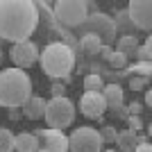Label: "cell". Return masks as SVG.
<instances>
[{"mask_svg":"<svg viewBox=\"0 0 152 152\" xmlns=\"http://www.w3.org/2000/svg\"><path fill=\"white\" fill-rule=\"evenodd\" d=\"M39 27V5L32 0H0V39L2 41H30Z\"/></svg>","mask_w":152,"mask_h":152,"instance_id":"1","label":"cell"},{"mask_svg":"<svg viewBox=\"0 0 152 152\" xmlns=\"http://www.w3.org/2000/svg\"><path fill=\"white\" fill-rule=\"evenodd\" d=\"M32 98V80L20 68L0 70V107H23Z\"/></svg>","mask_w":152,"mask_h":152,"instance_id":"2","label":"cell"},{"mask_svg":"<svg viewBox=\"0 0 152 152\" xmlns=\"http://www.w3.org/2000/svg\"><path fill=\"white\" fill-rule=\"evenodd\" d=\"M39 64L50 80H64L73 73L77 57L64 41H52L43 48V52H39Z\"/></svg>","mask_w":152,"mask_h":152,"instance_id":"3","label":"cell"},{"mask_svg":"<svg viewBox=\"0 0 152 152\" xmlns=\"http://www.w3.org/2000/svg\"><path fill=\"white\" fill-rule=\"evenodd\" d=\"M43 121L48 123L50 129H66L75 121V104L68 98H50L45 100V114Z\"/></svg>","mask_w":152,"mask_h":152,"instance_id":"4","label":"cell"},{"mask_svg":"<svg viewBox=\"0 0 152 152\" xmlns=\"http://www.w3.org/2000/svg\"><path fill=\"white\" fill-rule=\"evenodd\" d=\"M55 18L66 27H80L89 18V7L84 0H59L55 2Z\"/></svg>","mask_w":152,"mask_h":152,"instance_id":"5","label":"cell"},{"mask_svg":"<svg viewBox=\"0 0 152 152\" xmlns=\"http://www.w3.org/2000/svg\"><path fill=\"white\" fill-rule=\"evenodd\" d=\"M84 34L86 32H91V34H95V37L102 41V45H114L116 41V25H114V18L111 16H107V14H100V12H93L89 14V18H86V23H84Z\"/></svg>","mask_w":152,"mask_h":152,"instance_id":"6","label":"cell"},{"mask_svg":"<svg viewBox=\"0 0 152 152\" xmlns=\"http://www.w3.org/2000/svg\"><path fill=\"white\" fill-rule=\"evenodd\" d=\"M70 152H102V139L100 132L93 127H77L68 139Z\"/></svg>","mask_w":152,"mask_h":152,"instance_id":"7","label":"cell"},{"mask_svg":"<svg viewBox=\"0 0 152 152\" xmlns=\"http://www.w3.org/2000/svg\"><path fill=\"white\" fill-rule=\"evenodd\" d=\"M37 152H68V136L61 129H37Z\"/></svg>","mask_w":152,"mask_h":152,"instance_id":"8","label":"cell"},{"mask_svg":"<svg viewBox=\"0 0 152 152\" xmlns=\"http://www.w3.org/2000/svg\"><path fill=\"white\" fill-rule=\"evenodd\" d=\"M127 18L136 30L150 32L152 30V2L150 0H132L127 5Z\"/></svg>","mask_w":152,"mask_h":152,"instance_id":"9","label":"cell"},{"mask_svg":"<svg viewBox=\"0 0 152 152\" xmlns=\"http://www.w3.org/2000/svg\"><path fill=\"white\" fill-rule=\"evenodd\" d=\"M9 57L16 64V68L25 70L39 61V45L34 41H20V43H12L9 48Z\"/></svg>","mask_w":152,"mask_h":152,"instance_id":"10","label":"cell"},{"mask_svg":"<svg viewBox=\"0 0 152 152\" xmlns=\"http://www.w3.org/2000/svg\"><path fill=\"white\" fill-rule=\"evenodd\" d=\"M80 109L86 118H93V121H102V116L107 111V104H104V98L102 93H93V91H84V95L80 98Z\"/></svg>","mask_w":152,"mask_h":152,"instance_id":"11","label":"cell"},{"mask_svg":"<svg viewBox=\"0 0 152 152\" xmlns=\"http://www.w3.org/2000/svg\"><path fill=\"white\" fill-rule=\"evenodd\" d=\"M102 98H104V104H107L109 111H116V109L125 107V93H123L121 84H104V89H102Z\"/></svg>","mask_w":152,"mask_h":152,"instance_id":"12","label":"cell"},{"mask_svg":"<svg viewBox=\"0 0 152 152\" xmlns=\"http://www.w3.org/2000/svg\"><path fill=\"white\" fill-rule=\"evenodd\" d=\"M20 111H23V116L30 118V121H39V118H43V114H45V100L39 98V95H32L30 100L20 107Z\"/></svg>","mask_w":152,"mask_h":152,"instance_id":"13","label":"cell"},{"mask_svg":"<svg viewBox=\"0 0 152 152\" xmlns=\"http://www.w3.org/2000/svg\"><path fill=\"white\" fill-rule=\"evenodd\" d=\"M77 45H80V50L86 52L89 57H95V55H100V50H102V41L95 37V34H91V32L82 34V37H80V41H77Z\"/></svg>","mask_w":152,"mask_h":152,"instance_id":"14","label":"cell"},{"mask_svg":"<svg viewBox=\"0 0 152 152\" xmlns=\"http://www.w3.org/2000/svg\"><path fill=\"white\" fill-rule=\"evenodd\" d=\"M114 45H116L114 48L116 52H121V55H125V57L129 59V57H134V52H136V48H139L141 43H139V39L134 37V34H123Z\"/></svg>","mask_w":152,"mask_h":152,"instance_id":"15","label":"cell"},{"mask_svg":"<svg viewBox=\"0 0 152 152\" xmlns=\"http://www.w3.org/2000/svg\"><path fill=\"white\" fill-rule=\"evenodd\" d=\"M14 150L16 152H37V136H34V132H20L16 136Z\"/></svg>","mask_w":152,"mask_h":152,"instance_id":"16","label":"cell"},{"mask_svg":"<svg viewBox=\"0 0 152 152\" xmlns=\"http://www.w3.org/2000/svg\"><path fill=\"white\" fill-rule=\"evenodd\" d=\"M116 143H118V148H121L123 152L125 150H134V148L139 145V136H136V132H132V129H121V132L116 134Z\"/></svg>","mask_w":152,"mask_h":152,"instance_id":"17","label":"cell"},{"mask_svg":"<svg viewBox=\"0 0 152 152\" xmlns=\"http://www.w3.org/2000/svg\"><path fill=\"white\" fill-rule=\"evenodd\" d=\"M104 77L102 75H95V73H89V75L84 77V91H93V93H102L104 89Z\"/></svg>","mask_w":152,"mask_h":152,"instance_id":"18","label":"cell"},{"mask_svg":"<svg viewBox=\"0 0 152 152\" xmlns=\"http://www.w3.org/2000/svg\"><path fill=\"white\" fill-rule=\"evenodd\" d=\"M14 143H16V136L7 127H0V152H14Z\"/></svg>","mask_w":152,"mask_h":152,"instance_id":"19","label":"cell"},{"mask_svg":"<svg viewBox=\"0 0 152 152\" xmlns=\"http://www.w3.org/2000/svg\"><path fill=\"white\" fill-rule=\"evenodd\" d=\"M150 73H152V66H150V64H143V61H139V64H134V66H127V68H125L127 77H129V75H139V77L150 80Z\"/></svg>","mask_w":152,"mask_h":152,"instance_id":"20","label":"cell"},{"mask_svg":"<svg viewBox=\"0 0 152 152\" xmlns=\"http://www.w3.org/2000/svg\"><path fill=\"white\" fill-rule=\"evenodd\" d=\"M134 57L139 59V61H143V64H150V59H152V39H150V37L145 39V43H143V45H139V48H136Z\"/></svg>","mask_w":152,"mask_h":152,"instance_id":"21","label":"cell"},{"mask_svg":"<svg viewBox=\"0 0 152 152\" xmlns=\"http://www.w3.org/2000/svg\"><path fill=\"white\" fill-rule=\"evenodd\" d=\"M127 61H129V59L125 57V55H121V52H111V57L107 59V64L109 66H111V68H116V70H125L127 68Z\"/></svg>","mask_w":152,"mask_h":152,"instance_id":"22","label":"cell"},{"mask_svg":"<svg viewBox=\"0 0 152 152\" xmlns=\"http://www.w3.org/2000/svg\"><path fill=\"white\" fill-rule=\"evenodd\" d=\"M100 132V139H102V145H107V143H116V134H118V129L111 125H104L102 129H98Z\"/></svg>","mask_w":152,"mask_h":152,"instance_id":"23","label":"cell"},{"mask_svg":"<svg viewBox=\"0 0 152 152\" xmlns=\"http://www.w3.org/2000/svg\"><path fill=\"white\" fill-rule=\"evenodd\" d=\"M127 82H129V89H132V91H143V89L148 86V82H150V80L139 77V75H129V80H127Z\"/></svg>","mask_w":152,"mask_h":152,"instance_id":"24","label":"cell"},{"mask_svg":"<svg viewBox=\"0 0 152 152\" xmlns=\"http://www.w3.org/2000/svg\"><path fill=\"white\" fill-rule=\"evenodd\" d=\"M127 129H132V132H141L143 129V118L141 116H127Z\"/></svg>","mask_w":152,"mask_h":152,"instance_id":"25","label":"cell"},{"mask_svg":"<svg viewBox=\"0 0 152 152\" xmlns=\"http://www.w3.org/2000/svg\"><path fill=\"white\" fill-rule=\"evenodd\" d=\"M50 95L52 98H66V86L61 82H52L50 84Z\"/></svg>","mask_w":152,"mask_h":152,"instance_id":"26","label":"cell"},{"mask_svg":"<svg viewBox=\"0 0 152 152\" xmlns=\"http://www.w3.org/2000/svg\"><path fill=\"white\" fill-rule=\"evenodd\" d=\"M127 111H129V116H141L143 114V104L141 102H132V104H127Z\"/></svg>","mask_w":152,"mask_h":152,"instance_id":"27","label":"cell"},{"mask_svg":"<svg viewBox=\"0 0 152 152\" xmlns=\"http://www.w3.org/2000/svg\"><path fill=\"white\" fill-rule=\"evenodd\" d=\"M7 114H9V121H18L20 118V107H12V109H7Z\"/></svg>","mask_w":152,"mask_h":152,"instance_id":"28","label":"cell"},{"mask_svg":"<svg viewBox=\"0 0 152 152\" xmlns=\"http://www.w3.org/2000/svg\"><path fill=\"white\" fill-rule=\"evenodd\" d=\"M114 116H118V118L127 121V116H129V111H127V104H125V107H121V109H116V111H114Z\"/></svg>","mask_w":152,"mask_h":152,"instance_id":"29","label":"cell"},{"mask_svg":"<svg viewBox=\"0 0 152 152\" xmlns=\"http://www.w3.org/2000/svg\"><path fill=\"white\" fill-rule=\"evenodd\" d=\"M111 52H114V48H111V45H102V50H100V55H102V59H104V61H107V59L111 57Z\"/></svg>","mask_w":152,"mask_h":152,"instance_id":"30","label":"cell"},{"mask_svg":"<svg viewBox=\"0 0 152 152\" xmlns=\"http://www.w3.org/2000/svg\"><path fill=\"white\" fill-rule=\"evenodd\" d=\"M134 152H152V145H150V141H148V143H139V145L134 148Z\"/></svg>","mask_w":152,"mask_h":152,"instance_id":"31","label":"cell"},{"mask_svg":"<svg viewBox=\"0 0 152 152\" xmlns=\"http://www.w3.org/2000/svg\"><path fill=\"white\" fill-rule=\"evenodd\" d=\"M150 104H152V91L148 89L145 91V107H150Z\"/></svg>","mask_w":152,"mask_h":152,"instance_id":"32","label":"cell"},{"mask_svg":"<svg viewBox=\"0 0 152 152\" xmlns=\"http://www.w3.org/2000/svg\"><path fill=\"white\" fill-rule=\"evenodd\" d=\"M5 61V52H2V48H0V64Z\"/></svg>","mask_w":152,"mask_h":152,"instance_id":"33","label":"cell"},{"mask_svg":"<svg viewBox=\"0 0 152 152\" xmlns=\"http://www.w3.org/2000/svg\"><path fill=\"white\" fill-rule=\"evenodd\" d=\"M102 152H116V150H102Z\"/></svg>","mask_w":152,"mask_h":152,"instance_id":"34","label":"cell"},{"mask_svg":"<svg viewBox=\"0 0 152 152\" xmlns=\"http://www.w3.org/2000/svg\"><path fill=\"white\" fill-rule=\"evenodd\" d=\"M125 152H134V150H125Z\"/></svg>","mask_w":152,"mask_h":152,"instance_id":"35","label":"cell"}]
</instances>
